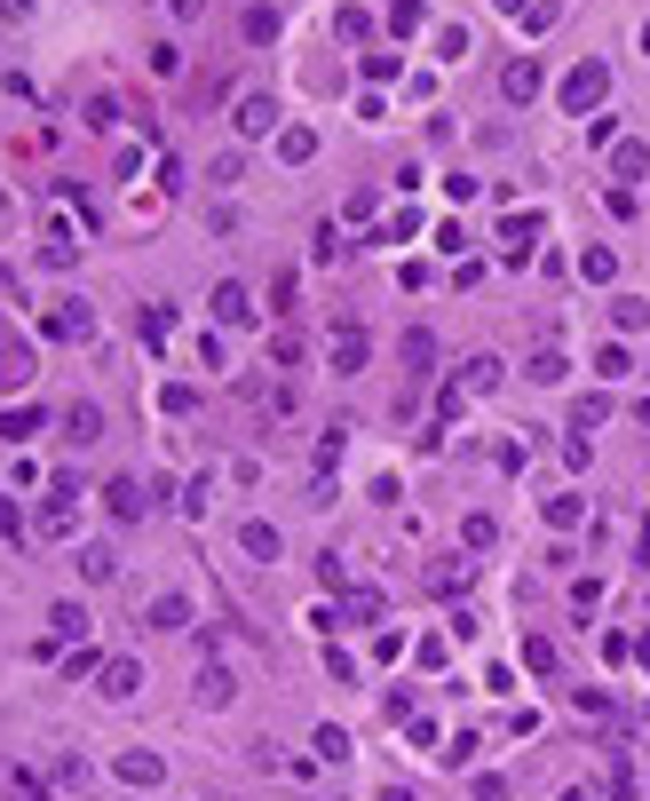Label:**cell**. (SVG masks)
Listing matches in <instances>:
<instances>
[{
    "label": "cell",
    "mask_w": 650,
    "mask_h": 801,
    "mask_svg": "<svg viewBox=\"0 0 650 801\" xmlns=\"http://www.w3.org/2000/svg\"><path fill=\"white\" fill-rule=\"evenodd\" d=\"M555 96H563V112H595V104L611 96V72L587 56V64H571V72H563V88H555Z\"/></svg>",
    "instance_id": "6da1fadb"
},
{
    "label": "cell",
    "mask_w": 650,
    "mask_h": 801,
    "mask_svg": "<svg viewBox=\"0 0 650 801\" xmlns=\"http://www.w3.org/2000/svg\"><path fill=\"white\" fill-rule=\"evenodd\" d=\"M111 770H119V778H127L135 794H159V786H167V762H159V754H143V746H127V754H119Z\"/></svg>",
    "instance_id": "7a4b0ae2"
},
{
    "label": "cell",
    "mask_w": 650,
    "mask_h": 801,
    "mask_svg": "<svg viewBox=\"0 0 650 801\" xmlns=\"http://www.w3.org/2000/svg\"><path fill=\"white\" fill-rule=\"evenodd\" d=\"M48 334H56V342H88V334H96V310H88V302H56V310H48Z\"/></svg>",
    "instance_id": "3957f363"
},
{
    "label": "cell",
    "mask_w": 650,
    "mask_h": 801,
    "mask_svg": "<svg viewBox=\"0 0 650 801\" xmlns=\"http://www.w3.org/2000/svg\"><path fill=\"white\" fill-rule=\"evenodd\" d=\"M365 326H333V373H365Z\"/></svg>",
    "instance_id": "277c9868"
},
{
    "label": "cell",
    "mask_w": 650,
    "mask_h": 801,
    "mask_svg": "<svg viewBox=\"0 0 650 801\" xmlns=\"http://www.w3.org/2000/svg\"><path fill=\"white\" fill-rule=\"evenodd\" d=\"M532 230H540V215H532V207H516V215L500 223V238H508V262H524V254H532Z\"/></svg>",
    "instance_id": "5b68a950"
},
{
    "label": "cell",
    "mask_w": 650,
    "mask_h": 801,
    "mask_svg": "<svg viewBox=\"0 0 650 801\" xmlns=\"http://www.w3.org/2000/svg\"><path fill=\"white\" fill-rule=\"evenodd\" d=\"M246 318H254L246 286H230V278H222V286H215V326H246Z\"/></svg>",
    "instance_id": "8992f818"
},
{
    "label": "cell",
    "mask_w": 650,
    "mask_h": 801,
    "mask_svg": "<svg viewBox=\"0 0 650 801\" xmlns=\"http://www.w3.org/2000/svg\"><path fill=\"white\" fill-rule=\"evenodd\" d=\"M500 373H508L500 357H468V365H460V389H476V397H492V389H500Z\"/></svg>",
    "instance_id": "52a82bcc"
},
{
    "label": "cell",
    "mask_w": 650,
    "mask_h": 801,
    "mask_svg": "<svg viewBox=\"0 0 650 801\" xmlns=\"http://www.w3.org/2000/svg\"><path fill=\"white\" fill-rule=\"evenodd\" d=\"M143 690V667L135 659H104V698H135Z\"/></svg>",
    "instance_id": "ba28073f"
},
{
    "label": "cell",
    "mask_w": 650,
    "mask_h": 801,
    "mask_svg": "<svg viewBox=\"0 0 650 801\" xmlns=\"http://www.w3.org/2000/svg\"><path fill=\"white\" fill-rule=\"evenodd\" d=\"M135 334H143L151 349H167V334H175V310H167V302H159V310L143 302V310H135Z\"/></svg>",
    "instance_id": "9c48e42d"
},
{
    "label": "cell",
    "mask_w": 650,
    "mask_h": 801,
    "mask_svg": "<svg viewBox=\"0 0 650 801\" xmlns=\"http://www.w3.org/2000/svg\"><path fill=\"white\" fill-rule=\"evenodd\" d=\"M611 175H619V183H643V175H650V151H643V143H611Z\"/></svg>",
    "instance_id": "30bf717a"
},
{
    "label": "cell",
    "mask_w": 650,
    "mask_h": 801,
    "mask_svg": "<svg viewBox=\"0 0 650 801\" xmlns=\"http://www.w3.org/2000/svg\"><path fill=\"white\" fill-rule=\"evenodd\" d=\"M270 127H278V104L270 96H246L238 104V135H270Z\"/></svg>",
    "instance_id": "8fae6325"
},
{
    "label": "cell",
    "mask_w": 650,
    "mask_h": 801,
    "mask_svg": "<svg viewBox=\"0 0 650 801\" xmlns=\"http://www.w3.org/2000/svg\"><path fill=\"white\" fill-rule=\"evenodd\" d=\"M500 96H508V104H532V96H540V72H532V64H508V72H500Z\"/></svg>",
    "instance_id": "7c38bea8"
},
{
    "label": "cell",
    "mask_w": 650,
    "mask_h": 801,
    "mask_svg": "<svg viewBox=\"0 0 650 801\" xmlns=\"http://www.w3.org/2000/svg\"><path fill=\"white\" fill-rule=\"evenodd\" d=\"M579 278H587V286H611V278H619V254H611V246H587V254H579Z\"/></svg>",
    "instance_id": "4fadbf2b"
},
{
    "label": "cell",
    "mask_w": 650,
    "mask_h": 801,
    "mask_svg": "<svg viewBox=\"0 0 650 801\" xmlns=\"http://www.w3.org/2000/svg\"><path fill=\"white\" fill-rule=\"evenodd\" d=\"M64 437H72V445H96V437H104V413H96V405H72V413H64Z\"/></svg>",
    "instance_id": "5bb4252c"
},
{
    "label": "cell",
    "mask_w": 650,
    "mask_h": 801,
    "mask_svg": "<svg viewBox=\"0 0 650 801\" xmlns=\"http://www.w3.org/2000/svg\"><path fill=\"white\" fill-rule=\"evenodd\" d=\"M40 540H72V492H56V500L40 508Z\"/></svg>",
    "instance_id": "9a60e30c"
},
{
    "label": "cell",
    "mask_w": 650,
    "mask_h": 801,
    "mask_svg": "<svg viewBox=\"0 0 650 801\" xmlns=\"http://www.w3.org/2000/svg\"><path fill=\"white\" fill-rule=\"evenodd\" d=\"M104 500H111V516H119V524H135V516H143V492H135L127 476H119V484H104Z\"/></svg>",
    "instance_id": "2e32d148"
},
{
    "label": "cell",
    "mask_w": 650,
    "mask_h": 801,
    "mask_svg": "<svg viewBox=\"0 0 650 801\" xmlns=\"http://www.w3.org/2000/svg\"><path fill=\"white\" fill-rule=\"evenodd\" d=\"M429 365H436V334L413 326V334H405V373H429Z\"/></svg>",
    "instance_id": "e0dca14e"
},
{
    "label": "cell",
    "mask_w": 650,
    "mask_h": 801,
    "mask_svg": "<svg viewBox=\"0 0 650 801\" xmlns=\"http://www.w3.org/2000/svg\"><path fill=\"white\" fill-rule=\"evenodd\" d=\"M492 540H500V524H492V516H468V524H460V548H468V556H484Z\"/></svg>",
    "instance_id": "ac0fdd59"
},
{
    "label": "cell",
    "mask_w": 650,
    "mask_h": 801,
    "mask_svg": "<svg viewBox=\"0 0 650 801\" xmlns=\"http://www.w3.org/2000/svg\"><path fill=\"white\" fill-rule=\"evenodd\" d=\"M524 667H532V675H555V667H563V659H555V643H547V635H532V643H524Z\"/></svg>",
    "instance_id": "d6986e66"
},
{
    "label": "cell",
    "mask_w": 650,
    "mask_h": 801,
    "mask_svg": "<svg viewBox=\"0 0 650 801\" xmlns=\"http://www.w3.org/2000/svg\"><path fill=\"white\" fill-rule=\"evenodd\" d=\"M278 151L302 167V159H318V135H310V127H286V135H278Z\"/></svg>",
    "instance_id": "ffe728a7"
},
{
    "label": "cell",
    "mask_w": 650,
    "mask_h": 801,
    "mask_svg": "<svg viewBox=\"0 0 650 801\" xmlns=\"http://www.w3.org/2000/svg\"><path fill=\"white\" fill-rule=\"evenodd\" d=\"M571 421H579V437H587L595 421H611V397H603V389H595V397H579V405H571Z\"/></svg>",
    "instance_id": "44dd1931"
},
{
    "label": "cell",
    "mask_w": 650,
    "mask_h": 801,
    "mask_svg": "<svg viewBox=\"0 0 650 801\" xmlns=\"http://www.w3.org/2000/svg\"><path fill=\"white\" fill-rule=\"evenodd\" d=\"M143 619H151V627H183V619H191V603H183V595H159Z\"/></svg>",
    "instance_id": "7402d4cb"
},
{
    "label": "cell",
    "mask_w": 650,
    "mask_h": 801,
    "mask_svg": "<svg viewBox=\"0 0 650 801\" xmlns=\"http://www.w3.org/2000/svg\"><path fill=\"white\" fill-rule=\"evenodd\" d=\"M341 611H349L357 627H373V619H381V595H373V587H357V595H341Z\"/></svg>",
    "instance_id": "603a6c76"
},
{
    "label": "cell",
    "mask_w": 650,
    "mask_h": 801,
    "mask_svg": "<svg viewBox=\"0 0 650 801\" xmlns=\"http://www.w3.org/2000/svg\"><path fill=\"white\" fill-rule=\"evenodd\" d=\"M48 635H88V611H80V603H56V611H48Z\"/></svg>",
    "instance_id": "cb8c5ba5"
},
{
    "label": "cell",
    "mask_w": 650,
    "mask_h": 801,
    "mask_svg": "<svg viewBox=\"0 0 650 801\" xmlns=\"http://www.w3.org/2000/svg\"><path fill=\"white\" fill-rule=\"evenodd\" d=\"M40 421H48V413H40V405H32V413H24V405H8V413H0V437H32V429H40Z\"/></svg>",
    "instance_id": "d4e9b609"
},
{
    "label": "cell",
    "mask_w": 650,
    "mask_h": 801,
    "mask_svg": "<svg viewBox=\"0 0 650 801\" xmlns=\"http://www.w3.org/2000/svg\"><path fill=\"white\" fill-rule=\"evenodd\" d=\"M246 40H254V48L278 40V8H246Z\"/></svg>",
    "instance_id": "484cf974"
},
{
    "label": "cell",
    "mask_w": 650,
    "mask_h": 801,
    "mask_svg": "<svg viewBox=\"0 0 650 801\" xmlns=\"http://www.w3.org/2000/svg\"><path fill=\"white\" fill-rule=\"evenodd\" d=\"M199 698H207V706H230V667H207V675H199Z\"/></svg>",
    "instance_id": "4316f807"
},
{
    "label": "cell",
    "mask_w": 650,
    "mask_h": 801,
    "mask_svg": "<svg viewBox=\"0 0 650 801\" xmlns=\"http://www.w3.org/2000/svg\"><path fill=\"white\" fill-rule=\"evenodd\" d=\"M547 524H555V532H571V524H579V500H571V492H555V500H547Z\"/></svg>",
    "instance_id": "83f0119b"
},
{
    "label": "cell",
    "mask_w": 650,
    "mask_h": 801,
    "mask_svg": "<svg viewBox=\"0 0 650 801\" xmlns=\"http://www.w3.org/2000/svg\"><path fill=\"white\" fill-rule=\"evenodd\" d=\"M246 556H262V564H270V556H278V532H270V524H246Z\"/></svg>",
    "instance_id": "f1b7e54d"
},
{
    "label": "cell",
    "mask_w": 650,
    "mask_h": 801,
    "mask_svg": "<svg viewBox=\"0 0 650 801\" xmlns=\"http://www.w3.org/2000/svg\"><path fill=\"white\" fill-rule=\"evenodd\" d=\"M524 373H532V381H563V349H540V357H532Z\"/></svg>",
    "instance_id": "f546056e"
},
{
    "label": "cell",
    "mask_w": 650,
    "mask_h": 801,
    "mask_svg": "<svg viewBox=\"0 0 650 801\" xmlns=\"http://www.w3.org/2000/svg\"><path fill=\"white\" fill-rule=\"evenodd\" d=\"M373 207H381L373 191H349V199H341V215H349V223H373Z\"/></svg>",
    "instance_id": "4dcf8cb0"
},
{
    "label": "cell",
    "mask_w": 650,
    "mask_h": 801,
    "mask_svg": "<svg viewBox=\"0 0 650 801\" xmlns=\"http://www.w3.org/2000/svg\"><path fill=\"white\" fill-rule=\"evenodd\" d=\"M595 603H603V587H595V579H579V587H571V611H579V619H595Z\"/></svg>",
    "instance_id": "1f68e13d"
},
{
    "label": "cell",
    "mask_w": 650,
    "mask_h": 801,
    "mask_svg": "<svg viewBox=\"0 0 650 801\" xmlns=\"http://www.w3.org/2000/svg\"><path fill=\"white\" fill-rule=\"evenodd\" d=\"M595 373H603V381H619V373H627V349H619V342L595 349Z\"/></svg>",
    "instance_id": "d6a6232c"
},
{
    "label": "cell",
    "mask_w": 650,
    "mask_h": 801,
    "mask_svg": "<svg viewBox=\"0 0 650 801\" xmlns=\"http://www.w3.org/2000/svg\"><path fill=\"white\" fill-rule=\"evenodd\" d=\"M341 754H349V738H341V730L325 722V730H318V762H341Z\"/></svg>",
    "instance_id": "836d02e7"
},
{
    "label": "cell",
    "mask_w": 650,
    "mask_h": 801,
    "mask_svg": "<svg viewBox=\"0 0 650 801\" xmlns=\"http://www.w3.org/2000/svg\"><path fill=\"white\" fill-rule=\"evenodd\" d=\"M80 572H88V579H111V548H80Z\"/></svg>",
    "instance_id": "e575fe53"
},
{
    "label": "cell",
    "mask_w": 650,
    "mask_h": 801,
    "mask_svg": "<svg viewBox=\"0 0 650 801\" xmlns=\"http://www.w3.org/2000/svg\"><path fill=\"white\" fill-rule=\"evenodd\" d=\"M468 794H476V801H508V778H492V770H484V778H476Z\"/></svg>",
    "instance_id": "d590c367"
},
{
    "label": "cell",
    "mask_w": 650,
    "mask_h": 801,
    "mask_svg": "<svg viewBox=\"0 0 650 801\" xmlns=\"http://www.w3.org/2000/svg\"><path fill=\"white\" fill-rule=\"evenodd\" d=\"M0 24H32V0H0Z\"/></svg>",
    "instance_id": "8d00e7d4"
},
{
    "label": "cell",
    "mask_w": 650,
    "mask_h": 801,
    "mask_svg": "<svg viewBox=\"0 0 650 801\" xmlns=\"http://www.w3.org/2000/svg\"><path fill=\"white\" fill-rule=\"evenodd\" d=\"M643 746H650V730H643Z\"/></svg>",
    "instance_id": "74e56055"
}]
</instances>
